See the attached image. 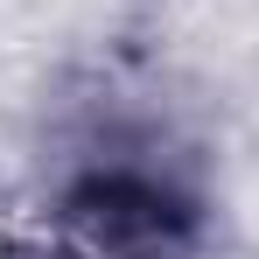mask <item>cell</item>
<instances>
[{
  "label": "cell",
  "instance_id": "6da1fadb",
  "mask_svg": "<svg viewBox=\"0 0 259 259\" xmlns=\"http://www.w3.org/2000/svg\"><path fill=\"white\" fill-rule=\"evenodd\" d=\"M77 259H175V203L154 182L98 175L70 196Z\"/></svg>",
  "mask_w": 259,
  "mask_h": 259
}]
</instances>
